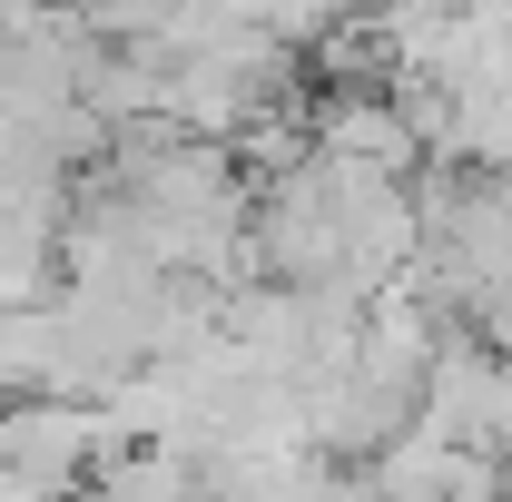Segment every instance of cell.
I'll use <instances>...</instances> for the list:
<instances>
[{"mask_svg": "<svg viewBox=\"0 0 512 502\" xmlns=\"http://www.w3.org/2000/svg\"><path fill=\"white\" fill-rule=\"evenodd\" d=\"M99 443V414H79V404H50V394H20V404H0V453L30 473V483H60L79 473V453Z\"/></svg>", "mask_w": 512, "mask_h": 502, "instance_id": "cell-1", "label": "cell"}]
</instances>
